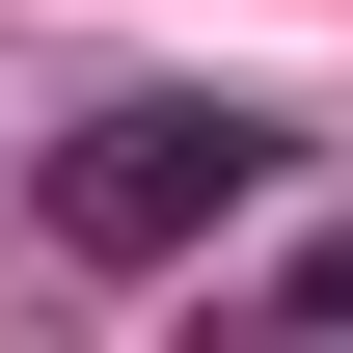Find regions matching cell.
Instances as JSON below:
<instances>
[{"label":"cell","mask_w":353,"mask_h":353,"mask_svg":"<svg viewBox=\"0 0 353 353\" xmlns=\"http://www.w3.org/2000/svg\"><path fill=\"white\" fill-rule=\"evenodd\" d=\"M245 190H272V109H218V82H163V109H82V136H54V245H82V272L218 245Z\"/></svg>","instance_id":"1"},{"label":"cell","mask_w":353,"mask_h":353,"mask_svg":"<svg viewBox=\"0 0 353 353\" xmlns=\"http://www.w3.org/2000/svg\"><path fill=\"white\" fill-rule=\"evenodd\" d=\"M272 299H299V326H353V218H326V245H299V272H272Z\"/></svg>","instance_id":"2"}]
</instances>
